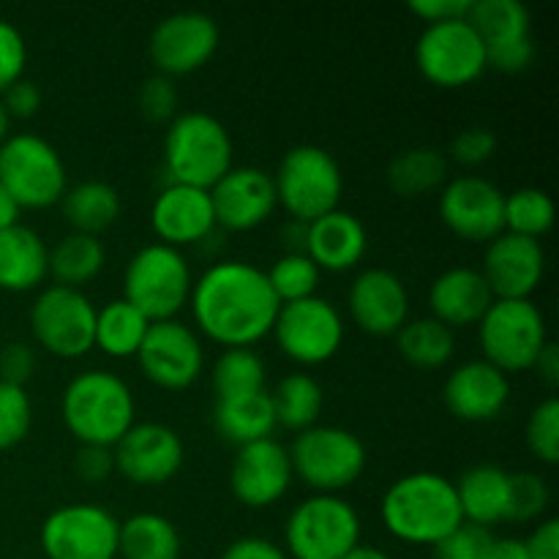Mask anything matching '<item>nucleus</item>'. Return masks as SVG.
I'll return each mask as SVG.
<instances>
[{
	"label": "nucleus",
	"instance_id": "56",
	"mask_svg": "<svg viewBox=\"0 0 559 559\" xmlns=\"http://www.w3.org/2000/svg\"><path fill=\"white\" fill-rule=\"evenodd\" d=\"M20 207L14 205V200L9 197V191L0 186V233L9 227H14V224H20Z\"/></svg>",
	"mask_w": 559,
	"mask_h": 559
},
{
	"label": "nucleus",
	"instance_id": "16",
	"mask_svg": "<svg viewBox=\"0 0 559 559\" xmlns=\"http://www.w3.org/2000/svg\"><path fill=\"white\" fill-rule=\"evenodd\" d=\"M136 364L147 382L162 391L178 393L194 385L205 371V347L186 322H151L136 353Z\"/></svg>",
	"mask_w": 559,
	"mask_h": 559
},
{
	"label": "nucleus",
	"instance_id": "24",
	"mask_svg": "<svg viewBox=\"0 0 559 559\" xmlns=\"http://www.w3.org/2000/svg\"><path fill=\"white\" fill-rule=\"evenodd\" d=\"M151 229L158 243L173 246L178 251L211 240V235L218 229L211 191L167 183L151 205Z\"/></svg>",
	"mask_w": 559,
	"mask_h": 559
},
{
	"label": "nucleus",
	"instance_id": "51",
	"mask_svg": "<svg viewBox=\"0 0 559 559\" xmlns=\"http://www.w3.org/2000/svg\"><path fill=\"white\" fill-rule=\"evenodd\" d=\"M473 3L475 0H413L409 11L426 25H437V22L467 20Z\"/></svg>",
	"mask_w": 559,
	"mask_h": 559
},
{
	"label": "nucleus",
	"instance_id": "54",
	"mask_svg": "<svg viewBox=\"0 0 559 559\" xmlns=\"http://www.w3.org/2000/svg\"><path fill=\"white\" fill-rule=\"evenodd\" d=\"M533 369L538 371V377L546 382V385L557 388V382H559V353H557L555 342L546 344L544 353L538 355V360H535Z\"/></svg>",
	"mask_w": 559,
	"mask_h": 559
},
{
	"label": "nucleus",
	"instance_id": "14",
	"mask_svg": "<svg viewBox=\"0 0 559 559\" xmlns=\"http://www.w3.org/2000/svg\"><path fill=\"white\" fill-rule=\"evenodd\" d=\"M273 338L278 349L298 366H322L336 358L344 344V317L328 298H306L282 304Z\"/></svg>",
	"mask_w": 559,
	"mask_h": 559
},
{
	"label": "nucleus",
	"instance_id": "4",
	"mask_svg": "<svg viewBox=\"0 0 559 559\" xmlns=\"http://www.w3.org/2000/svg\"><path fill=\"white\" fill-rule=\"evenodd\" d=\"M235 145L227 126L211 112H178L164 134V169L169 183L211 191L235 167Z\"/></svg>",
	"mask_w": 559,
	"mask_h": 559
},
{
	"label": "nucleus",
	"instance_id": "52",
	"mask_svg": "<svg viewBox=\"0 0 559 559\" xmlns=\"http://www.w3.org/2000/svg\"><path fill=\"white\" fill-rule=\"evenodd\" d=\"M222 559H287V551L271 538H260V535H246V538L233 540L224 549Z\"/></svg>",
	"mask_w": 559,
	"mask_h": 559
},
{
	"label": "nucleus",
	"instance_id": "40",
	"mask_svg": "<svg viewBox=\"0 0 559 559\" xmlns=\"http://www.w3.org/2000/svg\"><path fill=\"white\" fill-rule=\"evenodd\" d=\"M265 276L278 304H295V300L314 298L322 271L304 251H287L273 262L271 271H265Z\"/></svg>",
	"mask_w": 559,
	"mask_h": 559
},
{
	"label": "nucleus",
	"instance_id": "37",
	"mask_svg": "<svg viewBox=\"0 0 559 559\" xmlns=\"http://www.w3.org/2000/svg\"><path fill=\"white\" fill-rule=\"evenodd\" d=\"M271 402L276 424L300 435V431L317 426L322 404H325V393L314 377L306 374V371H293L278 382L276 391L271 393Z\"/></svg>",
	"mask_w": 559,
	"mask_h": 559
},
{
	"label": "nucleus",
	"instance_id": "42",
	"mask_svg": "<svg viewBox=\"0 0 559 559\" xmlns=\"http://www.w3.org/2000/svg\"><path fill=\"white\" fill-rule=\"evenodd\" d=\"M524 440L530 453L544 464L559 462V402L555 396L544 399L538 407L530 413L524 426Z\"/></svg>",
	"mask_w": 559,
	"mask_h": 559
},
{
	"label": "nucleus",
	"instance_id": "26",
	"mask_svg": "<svg viewBox=\"0 0 559 559\" xmlns=\"http://www.w3.org/2000/svg\"><path fill=\"white\" fill-rule=\"evenodd\" d=\"M369 249V233L355 213L336 211L325 213L317 222L306 224L304 254L314 262L320 271L347 273L364 262Z\"/></svg>",
	"mask_w": 559,
	"mask_h": 559
},
{
	"label": "nucleus",
	"instance_id": "30",
	"mask_svg": "<svg viewBox=\"0 0 559 559\" xmlns=\"http://www.w3.org/2000/svg\"><path fill=\"white\" fill-rule=\"evenodd\" d=\"M271 393H249V396L216 399L213 404V429L227 445L243 448L273 437L276 431Z\"/></svg>",
	"mask_w": 559,
	"mask_h": 559
},
{
	"label": "nucleus",
	"instance_id": "32",
	"mask_svg": "<svg viewBox=\"0 0 559 559\" xmlns=\"http://www.w3.org/2000/svg\"><path fill=\"white\" fill-rule=\"evenodd\" d=\"M183 540L173 519L140 511L120 522L118 557L123 559H180Z\"/></svg>",
	"mask_w": 559,
	"mask_h": 559
},
{
	"label": "nucleus",
	"instance_id": "47",
	"mask_svg": "<svg viewBox=\"0 0 559 559\" xmlns=\"http://www.w3.org/2000/svg\"><path fill=\"white\" fill-rule=\"evenodd\" d=\"M497 153V136L484 126H473L453 136L451 158L462 167H480Z\"/></svg>",
	"mask_w": 559,
	"mask_h": 559
},
{
	"label": "nucleus",
	"instance_id": "39",
	"mask_svg": "<svg viewBox=\"0 0 559 559\" xmlns=\"http://www.w3.org/2000/svg\"><path fill=\"white\" fill-rule=\"evenodd\" d=\"M557 207L549 191L524 186L506 194V233L540 240L555 227Z\"/></svg>",
	"mask_w": 559,
	"mask_h": 559
},
{
	"label": "nucleus",
	"instance_id": "9",
	"mask_svg": "<svg viewBox=\"0 0 559 559\" xmlns=\"http://www.w3.org/2000/svg\"><path fill=\"white\" fill-rule=\"evenodd\" d=\"M478 344L502 374L530 371L549 344L544 311L533 300H495L478 322Z\"/></svg>",
	"mask_w": 559,
	"mask_h": 559
},
{
	"label": "nucleus",
	"instance_id": "31",
	"mask_svg": "<svg viewBox=\"0 0 559 559\" xmlns=\"http://www.w3.org/2000/svg\"><path fill=\"white\" fill-rule=\"evenodd\" d=\"M63 216L71 224V233L96 235L107 233L123 211V200H120L118 189L104 180H82V183L66 189L63 200Z\"/></svg>",
	"mask_w": 559,
	"mask_h": 559
},
{
	"label": "nucleus",
	"instance_id": "44",
	"mask_svg": "<svg viewBox=\"0 0 559 559\" xmlns=\"http://www.w3.org/2000/svg\"><path fill=\"white\" fill-rule=\"evenodd\" d=\"M136 104L151 123H169L178 115V87L169 76L156 74L142 82Z\"/></svg>",
	"mask_w": 559,
	"mask_h": 559
},
{
	"label": "nucleus",
	"instance_id": "55",
	"mask_svg": "<svg viewBox=\"0 0 559 559\" xmlns=\"http://www.w3.org/2000/svg\"><path fill=\"white\" fill-rule=\"evenodd\" d=\"M484 559H527L524 544L516 538H495Z\"/></svg>",
	"mask_w": 559,
	"mask_h": 559
},
{
	"label": "nucleus",
	"instance_id": "11",
	"mask_svg": "<svg viewBox=\"0 0 559 559\" xmlns=\"http://www.w3.org/2000/svg\"><path fill=\"white\" fill-rule=\"evenodd\" d=\"M415 66L435 87L459 91L478 82L489 69V60L469 20H453L424 27L415 44Z\"/></svg>",
	"mask_w": 559,
	"mask_h": 559
},
{
	"label": "nucleus",
	"instance_id": "35",
	"mask_svg": "<svg viewBox=\"0 0 559 559\" xmlns=\"http://www.w3.org/2000/svg\"><path fill=\"white\" fill-rule=\"evenodd\" d=\"M396 347L409 366L420 371H435L451 364L456 355V333L435 317H420V320H409L396 333Z\"/></svg>",
	"mask_w": 559,
	"mask_h": 559
},
{
	"label": "nucleus",
	"instance_id": "29",
	"mask_svg": "<svg viewBox=\"0 0 559 559\" xmlns=\"http://www.w3.org/2000/svg\"><path fill=\"white\" fill-rule=\"evenodd\" d=\"M49 276V246L36 229L25 224L0 233V289L3 293H31Z\"/></svg>",
	"mask_w": 559,
	"mask_h": 559
},
{
	"label": "nucleus",
	"instance_id": "46",
	"mask_svg": "<svg viewBox=\"0 0 559 559\" xmlns=\"http://www.w3.org/2000/svg\"><path fill=\"white\" fill-rule=\"evenodd\" d=\"M495 535L484 527L464 522L462 527L453 530L448 538L435 546V559H484L489 551Z\"/></svg>",
	"mask_w": 559,
	"mask_h": 559
},
{
	"label": "nucleus",
	"instance_id": "58",
	"mask_svg": "<svg viewBox=\"0 0 559 559\" xmlns=\"http://www.w3.org/2000/svg\"><path fill=\"white\" fill-rule=\"evenodd\" d=\"M9 134H11V118H9V115H5L3 104H0V145H3V142L9 140Z\"/></svg>",
	"mask_w": 559,
	"mask_h": 559
},
{
	"label": "nucleus",
	"instance_id": "34",
	"mask_svg": "<svg viewBox=\"0 0 559 559\" xmlns=\"http://www.w3.org/2000/svg\"><path fill=\"white\" fill-rule=\"evenodd\" d=\"M107 249L96 235L69 233L49 249V276L55 284L82 289L104 271Z\"/></svg>",
	"mask_w": 559,
	"mask_h": 559
},
{
	"label": "nucleus",
	"instance_id": "12",
	"mask_svg": "<svg viewBox=\"0 0 559 559\" xmlns=\"http://www.w3.org/2000/svg\"><path fill=\"white\" fill-rule=\"evenodd\" d=\"M96 306L82 289L44 287L31 306V333L41 349L63 360L82 358L93 349Z\"/></svg>",
	"mask_w": 559,
	"mask_h": 559
},
{
	"label": "nucleus",
	"instance_id": "15",
	"mask_svg": "<svg viewBox=\"0 0 559 559\" xmlns=\"http://www.w3.org/2000/svg\"><path fill=\"white\" fill-rule=\"evenodd\" d=\"M467 20L484 41L489 69L522 74L533 66L538 47L533 38V14L522 0H475Z\"/></svg>",
	"mask_w": 559,
	"mask_h": 559
},
{
	"label": "nucleus",
	"instance_id": "38",
	"mask_svg": "<svg viewBox=\"0 0 559 559\" xmlns=\"http://www.w3.org/2000/svg\"><path fill=\"white\" fill-rule=\"evenodd\" d=\"M265 360L249 347L224 349L213 364V391L216 399L249 396V393L267 391Z\"/></svg>",
	"mask_w": 559,
	"mask_h": 559
},
{
	"label": "nucleus",
	"instance_id": "6",
	"mask_svg": "<svg viewBox=\"0 0 559 559\" xmlns=\"http://www.w3.org/2000/svg\"><path fill=\"white\" fill-rule=\"evenodd\" d=\"M273 186L278 205L293 216V222L311 224L336 211L344 194V175L325 147L295 145L278 162Z\"/></svg>",
	"mask_w": 559,
	"mask_h": 559
},
{
	"label": "nucleus",
	"instance_id": "25",
	"mask_svg": "<svg viewBox=\"0 0 559 559\" xmlns=\"http://www.w3.org/2000/svg\"><path fill=\"white\" fill-rule=\"evenodd\" d=\"M442 402L456 420L489 424L500 418L511 402V377L486 364L484 358L467 360L448 374L442 385Z\"/></svg>",
	"mask_w": 559,
	"mask_h": 559
},
{
	"label": "nucleus",
	"instance_id": "53",
	"mask_svg": "<svg viewBox=\"0 0 559 559\" xmlns=\"http://www.w3.org/2000/svg\"><path fill=\"white\" fill-rule=\"evenodd\" d=\"M522 544L527 559H559V522L544 519Z\"/></svg>",
	"mask_w": 559,
	"mask_h": 559
},
{
	"label": "nucleus",
	"instance_id": "13",
	"mask_svg": "<svg viewBox=\"0 0 559 559\" xmlns=\"http://www.w3.org/2000/svg\"><path fill=\"white\" fill-rule=\"evenodd\" d=\"M118 516L91 502L55 508L38 533L47 559H118Z\"/></svg>",
	"mask_w": 559,
	"mask_h": 559
},
{
	"label": "nucleus",
	"instance_id": "27",
	"mask_svg": "<svg viewBox=\"0 0 559 559\" xmlns=\"http://www.w3.org/2000/svg\"><path fill=\"white\" fill-rule=\"evenodd\" d=\"M491 304H495V295H491L484 273L467 265L448 267L429 287L431 317L451 331L478 325Z\"/></svg>",
	"mask_w": 559,
	"mask_h": 559
},
{
	"label": "nucleus",
	"instance_id": "49",
	"mask_svg": "<svg viewBox=\"0 0 559 559\" xmlns=\"http://www.w3.org/2000/svg\"><path fill=\"white\" fill-rule=\"evenodd\" d=\"M74 473L80 475L85 484H104V480L115 473L112 448L80 445V451H76L74 456Z\"/></svg>",
	"mask_w": 559,
	"mask_h": 559
},
{
	"label": "nucleus",
	"instance_id": "19",
	"mask_svg": "<svg viewBox=\"0 0 559 559\" xmlns=\"http://www.w3.org/2000/svg\"><path fill=\"white\" fill-rule=\"evenodd\" d=\"M115 473L134 486H164L180 473L186 445L178 431L167 424L145 420L134 424L112 448Z\"/></svg>",
	"mask_w": 559,
	"mask_h": 559
},
{
	"label": "nucleus",
	"instance_id": "33",
	"mask_svg": "<svg viewBox=\"0 0 559 559\" xmlns=\"http://www.w3.org/2000/svg\"><path fill=\"white\" fill-rule=\"evenodd\" d=\"M151 322L129 304L118 298L96 309V331H93V349H102L107 358L126 360L136 358Z\"/></svg>",
	"mask_w": 559,
	"mask_h": 559
},
{
	"label": "nucleus",
	"instance_id": "2",
	"mask_svg": "<svg viewBox=\"0 0 559 559\" xmlns=\"http://www.w3.org/2000/svg\"><path fill=\"white\" fill-rule=\"evenodd\" d=\"M380 519L402 544L431 549L464 524L453 480L429 469L393 480L382 495Z\"/></svg>",
	"mask_w": 559,
	"mask_h": 559
},
{
	"label": "nucleus",
	"instance_id": "36",
	"mask_svg": "<svg viewBox=\"0 0 559 559\" xmlns=\"http://www.w3.org/2000/svg\"><path fill=\"white\" fill-rule=\"evenodd\" d=\"M448 183V156L437 147H409L402 151L388 167V186L399 197H426L429 191Z\"/></svg>",
	"mask_w": 559,
	"mask_h": 559
},
{
	"label": "nucleus",
	"instance_id": "28",
	"mask_svg": "<svg viewBox=\"0 0 559 559\" xmlns=\"http://www.w3.org/2000/svg\"><path fill=\"white\" fill-rule=\"evenodd\" d=\"M456 497L467 524L491 530L508 522L511 508V473L497 464H475L456 480Z\"/></svg>",
	"mask_w": 559,
	"mask_h": 559
},
{
	"label": "nucleus",
	"instance_id": "22",
	"mask_svg": "<svg viewBox=\"0 0 559 559\" xmlns=\"http://www.w3.org/2000/svg\"><path fill=\"white\" fill-rule=\"evenodd\" d=\"M484 273L495 300H533L546 273V251L540 240L502 233L486 243Z\"/></svg>",
	"mask_w": 559,
	"mask_h": 559
},
{
	"label": "nucleus",
	"instance_id": "21",
	"mask_svg": "<svg viewBox=\"0 0 559 559\" xmlns=\"http://www.w3.org/2000/svg\"><path fill=\"white\" fill-rule=\"evenodd\" d=\"M347 309L355 325L369 336H396L409 322L407 284L385 267H366L349 284Z\"/></svg>",
	"mask_w": 559,
	"mask_h": 559
},
{
	"label": "nucleus",
	"instance_id": "41",
	"mask_svg": "<svg viewBox=\"0 0 559 559\" xmlns=\"http://www.w3.org/2000/svg\"><path fill=\"white\" fill-rule=\"evenodd\" d=\"M33 429V402L22 385L0 380V451L22 445Z\"/></svg>",
	"mask_w": 559,
	"mask_h": 559
},
{
	"label": "nucleus",
	"instance_id": "5",
	"mask_svg": "<svg viewBox=\"0 0 559 559\" xmlns=\"http://www.w3.org/2000/svg\"><path fill=\"white\" fill-rule=\"evenodd\" d=\"M191 265L183 251L164 243H147L134 251L123 271V300L147 322L175 320L189 306Z\"/></svg>",
	"mask_w": 559,
	"mask_h": 559
},
{
	"label": "nucleus",
	"instance_id": "8",
	"mask_svg": "<svg viewBox=\"0 0 559 559\" xmlns=\"http://www.w3.org/2000/svg\"><path fill=\"white\" fill-rule=\"evenodd\" d=\"M289 451L295 478L317 495H338L358 484L366 469V445L355 431L317 424L295 437Z\"/></svg>",
	"mask_w": 559,
	"mask_h": 559
},
{
	"label": "nucleus",
	"instance_id": "3",
	"mask_svg": "<svg viewBox=\"0 0 559 559\" xmlns=\"http://www.w3.org/2000/svg\"><path fill=\"white\" fill-rule=\"evenodd\" d=\"M60 418L80 445L115 448L136 424L134 393L129 382L112 371H80L63 388Z\"/></svg>",
	"mask_w": 559,
	"mask_h": 559
},
{
	"label": "nucleus",
	"instance_id": "10",
	"mask_svg": "<svg viewBox=\"0 0 559 559\" xmlns=\"http://www.w3.org/2000/svg\"><path fill=\"white\" fill-rule=\"evenodd\" d=\"M360 544V516L338 495L298 502L284 524V546L295 559H342Z\"/></svg>",
	"mask_w": 559,
	"mask_h": 559
},
{
	"label": "nucleus",
	"instance_id": "18",
	"mask_svg": "<svg viewBox=\"0 0 559 559\" xmlns=\"http://www.w3.org/2000/svg\"><path fill=\"white\" fill-rule=\"evenodd\" d=\"M442 224L467 243H491L506 233V194L480 175H459L440 191Z\"/></svg>",
	"mask_w": 559,
	"mask_h": 559
},
{
	"label": "nucleus",
	"instance_id": "43",
	"mask_svg": "<svg viewBox=\"0 0 559 559\" xmlns=\"http://www.w3.org/2000/svg\"><path fill=\"white\" fill-rule=\"evenodd\" d=\"M549 486L535 473H511V508L508 522H535L549 508Z\"/></svg>",
	"mask_w": 559,
	"mask_h": 559
},
{
	"label": "nucleus",
	"instance_id": "45",
	"mask_svg": "<svg viewBox=\"0 0 559 559\" xmlns=\"http://www.w3.org/2000/svg\"><path fill=\"white\" fill-rule=\"evenodd\" d=\"M27 66V44L14 22L0 16V96L22 80Z\"/></svg>",
	"mask_w": 559,
	"mask_h": 559
},
{
	"label": "nucleus",
	"instance_id": "23",
	"mask_svg": "<svg viewBox=\"0 0 559 559\" xmlns=\"http://www.w3.org/2000/svg\"><path fill=\"white\" fill-rule=\"evenodd\" d=\"M216 227L249 233L262 227L278 207L273 175L260 167H233L211 189Z\"/></svg>",
	"mask_w": 559,
	"mask_h": 559
},
{
	"label": "nucleus",
	"instance_id": "50",
	"mask_svg": "<svg viewBox=\"0 0 559 559\" xmlns=\"http://www.w3.org/2000/svg\"><path fill=\"white\" fill-rule=\"evenodd\" d=\"M0 104H3L5 115H9L11 120H27L41 109V91H38L36 82L22 76L20 82H14V85L0 96Z\"/></svg>",
	"mask_w": 559,
	"mask_h": 559
},
{
	"label": "nucleus",
	"instance_id": "1",
	"mask_svg": "<svg viewBox=\"0 0 559 559\" xmlns=\"http://www.w3.org/2000/svg\"><path fill=\"white\" fill-rule=\"evenodd\" d=\"M189 309L194 325L213 344L224 349H251L271 336L282 304L273 295L265 271L246 260H222L197 278Z\"/></svg>",
	"mask_w": 559,
	"mask_h": 559
},
{
	"label": "nucleus",
	"instance_id": "7",
	"mask_svg": "<svg viewBox=\"0 0 559 559\" xmlns=\"http://www.w3.org/2000/svg\"><path fill=\"white\" fill-rule=\"evenodd\" d=\"M0 186L20 211H47L69 189L63 156L38 134H9L0 145Z\"/></svg>",
	"mask_w": 559,
	"mask_h": 559
},
{
	"label": "nucleus",
	"instance_id": "20",
	"mask_svg": "<svg viewBox=\"0 0 559 559\" xmlns=\"http://www.w3.org/2000/svg\"><path fill=\"white\" fill-rule=\"evenodd\" d=\"M295 473L289 451L273 437L238 448L229 467V489L235 500L254 511L276 506L293 486Z\"/></svg>",
	"mask_w": 559,
	"mask_h": 559
},
{
	"label": "nucleus",
	"instance_id": "48",
	"mask_svg": "<svg viewBox=\"0 0 559 559\" xmlns=\"http://www.w3.org/2000/svg\"><path fill=\"white\" fill-rule=\"evenodd\" d=\"M33 371H36V353H33L31 344L11 342L0 349V380L25 388Z\"/></svg>",
	"mask_w": 559,
	"mask_h": 559
},
{
	"label": "nucleus",
	"instance_id": "17",
	"mask_svg": "<svg viewBox=\"0 0 559 559\" xmlns=\"http://www.w3.org/2000/svg\"><path fill=\"white\" fill-rule=\"evenodd\" d=\"M222 44L216 20L205 11H175L151 33L147 55L162 76H186L205 69Z\"/></svg>",
	"mask_w": 559,
	"mask_h": 559
},
{
	"label": "nucleus",
	"instance_id": "57",
	"mask_svg": "<svg viewBox=\"0 0 559 559\" xmlns=\"http://www.w3.org/2000/svg\"><path fill=\"white\" fill-rule=\"evenodd\" d=\"M342 559H391V557H388L382 549H377V546L358 544L347 557H342Z\"/></svg>",
	"mask_w": 559,
	"mask_h": 559
}]
</instances>
